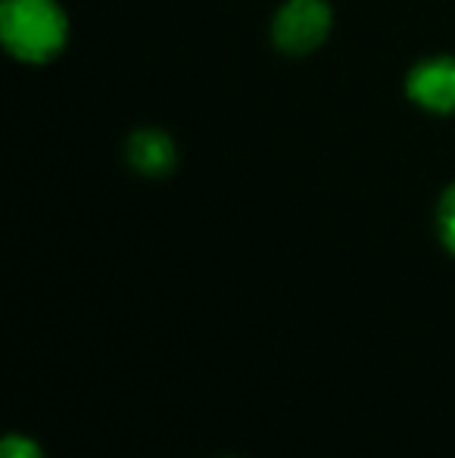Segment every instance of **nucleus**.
<instances>
[{
    "label": "nucleus",
    "instance_id": "1",
    "mask_svg": "<svg viewBox=\"0 0 455 458\" xmlns=\"http://www.w3.org/2000/svg\"><path fill=\"white\" fill-rule=\"evenodd\" d=\"M72 41V19L63 0H0V44L19 66L56 63Z\"/></svg>",
    "mask_w": 455,
    "mask_h": 458
},
{
    "label": "nucleus",
    "instance_id": "2",
    "mask_svg": "<svg viewBox=\"0 0 455 458\" xmlns=\"http://www.w3.org/2000/svg\"><path fill=\"white\" fill-rule=\"evenodd\" d=\"M334 35L331 0H281L268 19V41L281 56L306 60Z\"/></svg>",
    "mask_w": 455,
    "mask_h": 458
},
{
    "label": "nucleus",
    "instance_id": "3",
    "mask_svg": "<svg viewBox=\"0 0 455 458\" xmlns=\"http://www.w3.org/2000/svg\"><path fill=\"white\" fill-rule=\"evenodd\" d=\"M402 94L434 119L455 115V54H427L415 60L402 79Z\"/></svg>",
    "mask_w": 455,
    "mask_h": 458
},
{
    "label": "nucleus",
    "instance_id": "4",
    "mask_svg": "<svg viewBox=\"0 0 455 458\" xmlns=\"http://www.w3.org/2000/svg\"><path fill=\"white\" fill-rule=\"evenodd\" d=\"M125 163L140 178H169L178 169V144L165 128L140 125L125 138Z\"/></svg>",
    "mask_w": 455,
    "mask_h": 458
},
{
    "label": "nucleus",
    "instance_id": "5",
    "mask_svg": "<svg viewBox=\"0 0 455 458\" xmlns=\"http://www.w3.org/2000/svg\"><path fill=\"white\" fill-rule=\"evenodd\" d=\"M434 228H437V241L446 253L455 256V182L443 187L437 199V212H434Z\"/></svg>",
    "mask_w": 455,
    "mask_h": 458
},
{
    "label": "nucleus",
    "instance_id": "6",
    "mask_svg": "<svg viewBox=\"0 0 455 458\" xmlns=\"http://www.w3.org/2000/svg\"><path fill=\"white\" fill-rule=\"evenodd\" d=\"M0 458H47V455H44V449L31 437L10 434L4 440V446H0Z\"/></svg>",
    "mask_w": 455,
    "mask_h": 458
}]
</instances>
